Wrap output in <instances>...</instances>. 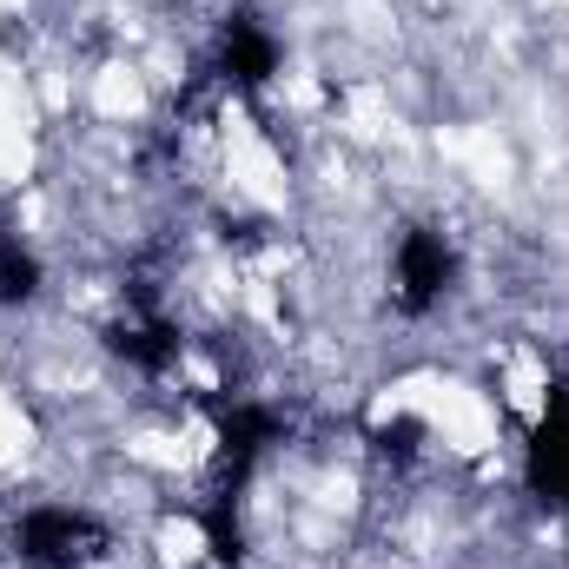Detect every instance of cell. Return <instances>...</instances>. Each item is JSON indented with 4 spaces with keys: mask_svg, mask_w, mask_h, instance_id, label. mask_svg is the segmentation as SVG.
Listing matches in <instances>:
<instances>
[{
    "mask_svg": "<svg viewBox=\"0 0 569 569\" xmlns=\"http://www.w3.org/2000/svg\"><path fill=\"white\" fill-rule=\"evenodd\" d=\"M443 284H450V246L437 232H405V246H398V298L411 311H425V305L443 298Z\"/></svg>",
    "mask_w": 569,
    "mask_h": 569,
    "instance_id": "obj_1",
    "label": "cell"
},
{
    "mask_svg": "<svg viewBox=\"0 0 569 569\" xmlns=\"http://www.w3.org/2000/svg\"><path fill=\"white\" fill-rule=\"evenodd\" d=\"M13 298H33V259L20 246H0V305Z\"/></svg>",
    "mask_w": 569,
    "mask_h": 569,
    "instance_id": "obj_3",
    "label": "cell"
},
{
    "mask_svg": "<svg viewBox=\"0 0 569 569\" xmlns=\"http://www.w3.org/2000/svg\"><path fill=\"white\" fill-rule=\"evenodd\" d=\"M272 67H279V47H272V33H259L252 20H232V33H226V73H232L239 87H259Z\"/></svg>",
    "mask_w": 569,
    "mask_h": 569,
    "instance_id": "obj_2",
    "label": "cell"
}]
</instances>
